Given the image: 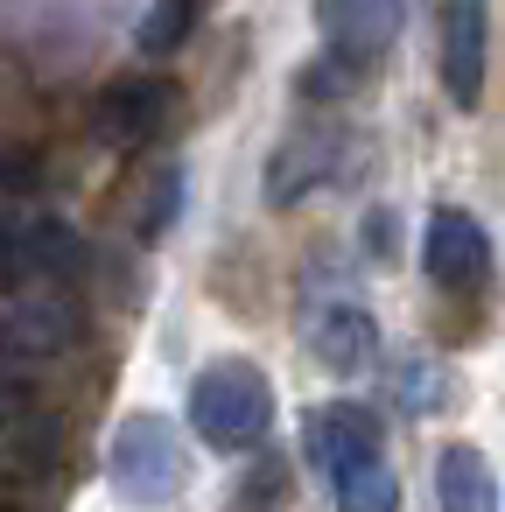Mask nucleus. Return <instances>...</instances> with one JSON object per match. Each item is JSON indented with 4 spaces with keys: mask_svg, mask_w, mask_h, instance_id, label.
I'll use <instances>...</instances> for the list:
<instances>
[{
    "mask_svg": "<svg viewBox=\"0 0 505 512\" xmlns=\"http://www.w3.org/2000/svg\"><path fill=\"white\" fill-rule=\"evenodd\" d=\"M190 428L211 449H253L274 428V386H267V372L246 365V358L204 365L197 386H190Z\"/></svg>",
    "mask_w": 505,
    "mask_h": 512,
    "instance_id": "obj_1",
    "label": "nucleus"
},
{
    "mask_svg": "<svg viewBox=\"0 0 505 512\" xmlns=\"http://www.w3.org/2000/svg\"><path fill=\"white\" fill-rule=\"evenodd\" d=\"M106 470H113L120 498H127V505H141V512L169 505V498L190 484L183 435H176L162 414H127V421L113 428V456H106Z\"/></svg>",
    "mask_w": 505,
    "mask_h": 512,
    "instance_id": "obj_2",
    "label": "nucleus"
},
{
    "mask_svg": "<svg viewBox=\"0 0 505 512\" xmlns=\"http://www.w3.org/2000/svg\"><path fill=\"white\" fill-rule=\"evenodd\" d=\"M78 267V232L43 211H0V281H50Z\"/></svg>",
    "mask_w": 505,
    "mask_h": 512,
    "instance_id": "obj_3",
    "label": "nucleus"
},
{
    "mask_svg": "<svg viewBox=\"0 0 505 512\" xmlns=\"http://www.w3.org/2000/svg\"><path fill=\"white\" fill-rule=\"evenodd\" d=\"M435 15H442V92L470 113L484 99V43H491L484 0H435Z\"/></svg>",
    "mask_w": 505,
    "mask_h": 512,
    "instance_id": "obj_4",
    "label": "nucleus"
},
{
    "mask_svg": "<svg viewBox=\"0 0 505 512\" xmlns=\"http://www.w3.org/2000/svg\"><path fill=\"white\" fill-rule=\"evenodd\" d=\"M421 260H428V281H435V288H477V281L491 274V239H484V225H477L470 211L442 204V211L428 218Z\"/></svg>",
    "mask_w": 505,
    "mask_h": 512,
    "instance_id": "obj_5",
    "label": "nucleus"
},
{
    "mask_svg": "<svg viewBox=\"0 0 505 512\" xmlns=\"http://www.w3.org/2000/svg\"><path fill=\"white\" fill-rule=\"evenodd\" d=\"M169 99H176V92H169L162 78H127V85H106V99H99L92 127H99V141H106V148L134 155V148H148V141L162 134Z\"/></svg>",
    "mask_w": 505,
    "mask_h": 512,
    "instance_id": "obj_6",
    "label": "nucleus"
},
{
    "mask_svg": "<svg viewBox=\"0 0 505 512\" xmlns=\"http://www.w3.org/2000/svg\"><path fill=\"white\" fill-rule=\"evenodd\" d=\"M400 15H407V0H323V43L330 57L344 64H372L379 50H393L400 36Z\"/></svg>",
    "mask_w": 505,
    "mask_h": 512,
    "instance_id": "obj_7",
    "label": "nucleus"
},
{
    "mask_svg": "<svg viewBox=\"0 0 505 512\" xmlns=\"http://www.w3.org/2000/svg\"><path fill=\"white\" fill-rule=\"evenodd\" d=\"M309 456L337 477V470H351V463H365V456H379V414L365 407V400H330V407H316L309 414Z\"/></svg>",
    "mask_w": 505,
    "mask_h": 512,
    "instance_id": "obj_8",
    "label": "nucleus"
},
{
    "mask_svg": "<svg viewBox=\"0 0 505 512\" xmlns=\"http://www.w3.org/2000/svg\"><path fill=\"white\" fill-rule=\"evenodd\" d=\"M337 155H344V134H295L274 155V169H267V204H295L316 183H330L337 176Z\"/></svg>",
    "mask_w": 505,
    "mask_h": 512,
    "instance_id": "obj_9",
    "label": "nucleus"
},
{
    "mask_svg": "<svg viewBox=\"0 0 505 512\" xmlns=\"http://www.w3.org/2000/svg\"><path fill=\"white\" fill-rule=\"evenodd\" d=\"M435 498H442V512H498V477L470 442H456L435 456Z\"/></svg>",
    "mask_w": 505,
    "mask_h": 512,
    "instance_id": "obj_10",
    "label": "nucleus"
},
{
    "mask_svg": "<svg viewBox=\"0 0 505 512\" xmlns=\"http://www.w3.org/2000/svg\"><path fill=\"white\" fill-rule=\"evenodd\" d=\"M309 344H316V358L330 365V372H365L372 365V316L365 309H351V302H337V309H323L316 316V330H309Z\"/></svg>",
    "mask_w": 505,
    "mask_h": 512,
    "instance_id": "obj_11",
    "label": "nucleus"
},
{
    "mask_svg": "<svg viewBox=\"0 0 505 512\" xmlns=\"http://www.w3.org/2000/svg\"><path fill=\"white\" fill-rule=\"evenodd\" d=\"M0 344H8V351H29V358H50V351L71 344V309H57V302L15 309L8 323H0Z\"/></svg>",
    "mask_w": 505,
    "mask_h": 512,
    "instance_id": "obj_12",
    "label": "nucleus"
},
{
    "mask_svg": "<svg viewBox=\"0 0 505 512\" xmlns=\"http://www.w3.org/2000/svg\"><path fill=\"white\" fill-rule=\"evenodd\" d=\"M330 484H337V512H393L400 505V477L386 470V456H365V463L337 470Z\"/></svg>",
    "mask_w": 505,
    "mask_h": 512,
    "instance_id": "obj_13",
    "label": "nucleus"
},
{
    "mask_svg": "<svg viewBox=\"0 0 505 512\" xmlns=\"http://www.w3.org/2000/svg\"><path fill=\"white\" fill-rule=\"evenodd\" d=\"M190 22H197V0H155V15L141 22V50L169 57V50L190 36Z\"/></svg>",
    "mask_w": 505,
    "mask_h": 512,
    "instance_id": "obj_14",
    "label": "nucleus"
},
{
    "mask_svg": "<svg viewBox=\"0 0 505 512\" xmlns=\"http://www.w3.org/2000/svg\"><path fill=\"white\" fill-rule=\"evenodd\" d=\"M435 379H442V365H435V358H414V365H400V372H393V400H400L407 414H428V407L442 400V386H435Z\"/></svg>",
    "mask_w": 505,
    "mask_h": 512,
    "instance_id": "obj_15",
    "label": "nucleus"
},
{
    "mask_svg": "<svg viewBox=\"0 0 505 512\" xmlns=\"http://www.w3.org/2000/svg\"><path fill=\"white\" fill-rule=\"evenodd\" d=\"M176 197H183V176L169 169L162 176V190H155V204H148V218H141V232L155 239V232H169V218H176Z\"/></svg>",
    "mask_w": 505,
    "mask_h": 512,
    "instance_id": "obj_16",
    "label": "nucleus"
},
{
    "mask_svg": "<svg viewBox=\"0 0 505 512\" xmlns=\"http://www.w3.org/2000/svg\"><path fill=\"white\" fill-rule=\"evenodd\" d=\"M0 183H36V169H29V155H0Z\"/></svg>",
    "mask_w": 505,
    "mask_h": 512,
    "instance_id": "obj_17",
    "label": "nucleus"
}]
</instances>
